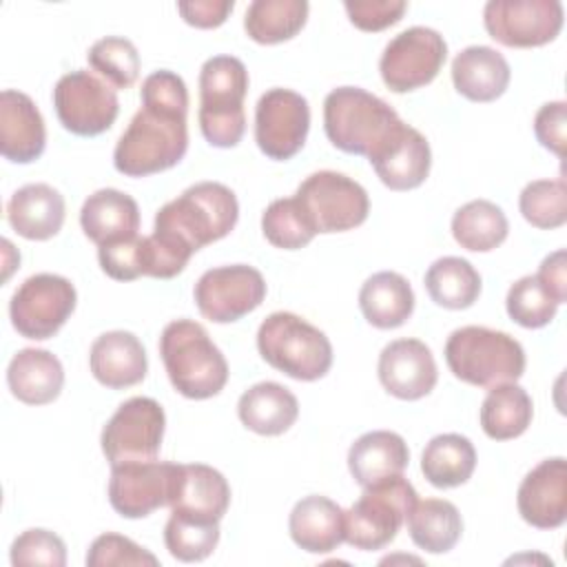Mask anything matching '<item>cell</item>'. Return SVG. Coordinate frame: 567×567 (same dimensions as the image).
<instances>
[{
    "label": "cell",
    "mask_w": 567,
    "mask_h": 567,
    "mask_svg": "<svg viewBox=\"0 0 567 567\" xmlns=\"http://www.w3.org/2000/svg\"><path fill=\"white\" fill-rule=\"evenodd\" d=\"M142 109L115 144L113 166L126 177H146L182 162L188 148V91L184 80L159 69L142 82Z\"/></svg>",
    "instance_id": "cell-1"
},
{
    "label": "cell",
    "mask_w": 567,
    "mask_h": 567,
    "mask_svg": "<svg viewBox=\"0 0 567 567\" xmlns=\"http://www.w3.org/2000/svg\"><path fill=\"white\" fill-rule=\"evenodd\" d=\"M239 219L235 193L219 182H199L164 204L155 215V235L195 255L224 239Z\"/></svg>",
    "instance_id": "cell-2"
},
{
    "label": "cell",
    "mask_w": 567,
    "mask_h": 567,
    "mask_svg": "<svg viewBox=\"0 0 567 567\" xmlns=\"http://www.w3.org/2000/svg\"><path fill=\"white\" fill-rule=\"evenodd\" d=\"M159 354L171 385L186 399H210L228 381V363L206 328L193 319H175L164 326Z\"/></svg>",
    "instance_id": "cell-3"
},
{
    "label": "cell",
    "mask_w": 567,
    "mask_h": 567,
    "mask_svg": "<svg viewBox=\"0 0 567 567\" xmlns=\"http://www.w3.org/2000/svg\"><path fill=\"white\" fill-rule=\"evenodd\" d=\"M445 361L456 379L476 388L516 383L525 372L523 346L485 326L456 328L445 341Z\"/></svg>",
    "instance_id": "cell-4"
},
{
    "label": "cell",
    "mask_w": 567,
    "mask_h": 567,
    "mask_svg": "<svg viewBox=\"0 0 567 567\" xmlns=\"http://www.w3.org/2000/svg\"><path fill=\"white\" fill-rule=\"evenodd\" d=\"M248 71L235 55H215L199 71V128L210 146L233 148L246 133Z\"/></svg>",
    "instance_id": "cell-5"
},
{
    "label": "cell",
    "mask_w": 567,
    "mask_h": 567,
    "mask_svg": "<svg viewBox=\"0 0 567 567\" xmlns=\"http://www.w3.org/2000/svg\"><path fill=\"white\" fill-rule=\"evenodd\" d=\"M257 350L275 370L297 381H317L332 365L330 339L295 312H272L257 330Z\"/></svg>",
    "instance_id": "cell-6"
},
{
    "label": "cell",
    "mask_w": 567,
    "mask_h": 567,
    "mask_svg": "<svg viewBox=\"0 0 567 567\" xmlns=\"http://www.w3.org/2000/svg\"><path fill=\"white\" fill-rule=\"evenodd\" d=\"M401 122L399 113L359 86L332 89L323 100V128L332 146L350 155H370Z\"/></svg>",
    "instance_id": "cell-7"
},
{
    "label": "cell",
    "mask_w": 567,
    "mask_h": 567,
    "mask_svg": "<svg viewBox=\"0 0 567 567\" xmlns=\"http://www.w3.org/2000/svg\"><path fill=\"white\" fill-rule=\"evenodd\" d=\"M416 498V489L403 474L363 487L343 516L346 543L361 551L383 549L396 538Z\"/></svg>",
    "instance_id": "cell-8"
},
{
    "label": "cell",
    "mask_w": 567,
    "mask_h": 567,
    "mask_svg": "<svg viewBox=\"0 0 567 567\" xmlns=\"http://www.w3.org/2000/svg\"><path fill=\"white\" fill-rule=\"evenodd\" d=\"M317 233H346L361 226L370 213L365 188L337 171H317L308 175L297 193Z\"/></svg>",
    "instance_id": "cell-9"
},
{
    "label": "cell",
    "mask_w": 567,
    "mask_h": 567,
    "mask_svg": "<svg viewBox=\"0 0 567 567\" xmlns=\"http://www.w3.org/2000/svg\"><path fill=\"white\" fill-rule=\"evenodd\" d=\"M75 301V286L66 277L53 272L31 275L11 297V326L24 339H51L73 315Z\"/></svg>",
    "instance_id": "cell-10"
},
{
    "label": "cell",
    "mask_w": 567,
    "mask_h": 567,
    "mask_svg": "<svg viewBox=\"0 0 567 567\" xmlns=\"http://www.w3.org/2000/svg\"><path fill=\"white\" fill-rule=\"evenodd\" d=\"M166 427L164 408L151 396L124 401L102 430V452L113 465L155 461Z\"/></svg>",
    "instance_id": "cell-11"
},
{
    "label": "cell",
    "mask_w": 567,
    "mask_h": 567,
    "mask_svg": "<svg viewBox=\"0 0 567 567\" xmlns=\"http://www.w3.org/2000/svg\"><path fill=\"white\" fill-rule=\"evenodd\" d=\"M53 106L60 124L82 137L109 131L120 113L117 89L84 69L64 73L58 80Z\"/></svg>",
    "instance_id": "cell-12"
},
{
    "label": "cell",
    "mask_w": 567,
    "mask_h": 567,
    "mask_svg": "<svg viewBox=\"0 0 567 567\" xmlns=\"http://www.w3.org/2000/svg\"><path fill=\"white\" fill-rule=\"evenodd\" d=\"M445 58L447 44L439 31L410 27L385 44L379 60L381 80L394 93L416 91L439 75Z\"/></svg>",
    "instance_id": "cell-13"
},
{
    "label": "cell",
    "mask_w": 567,
    "mask_h": 567,
    "mask_svg": "<svg viewBox=\"0 0 567 567\" xmlns=\"http://www.w3.org/2000/svg\"><path fill=\"white\" fill-rule=\"evenodd\" d=\"M563 20L558 0H489L483 9L489 38L512 49H532L556 40Z\"/></svg>",
    "instance_id": "cell-14"
},
{
    "label": "cell",
    "mask_w": 567,
    "mask_h": 567,
    "mask_svg": "<svg viewBox=\"0 0 567 567\" xmlns=\"http://www.w3.org/2000/svg\"><path fill=\"white\" fill-rule=\"evenodd\" d=\"M308 100L290 89H268L255 106V142L259 151L277 162L295 157L308 137Z\"/></svg>",
    "instance_id": "cell-15"
},
{
    "label": "cell",
    "mask_w": 567,
    "mask_h": 567,
    "mask_svg": "<svg viewBox=\"0 0 567 567\" xmlns=\"http://www.w3.org/2000/svg\"><path fill=\"white\" fill-rule=\"evenodd\" d=\"M193 295L204 319L233 323L261 306L266 299V281L252 266H219L197 279Z\"/></svg>",
    "instance_id": "cell-16"
},
{
    "label": "cell",
    "mask_w": 567,
    "mask_h": 567,
    "mask_svg": "<svg viewBox=\"0 0 567 567\" xmlns=\"http://www.w3.org/2000/svg\"><path fill=\"white\" fill-rule=\"evenodd\" d=\"M179 476V463L140 461L111 467L109 501L124 518H144L171 505Z\"/></svg>",
    "instance_id": "cell-17"
},
{
    "label": "cell",
    "mask_w": 567,
    "mask_h": 567,
    "mask_svg": "<svg viewBox=\"0 0 567 567\" xmlns=\"http://www.w3.org/2000/svg\"><path fill=\"white\" fill-rule=\"evenodd\" d=\"M368 159L383 186L390 190H412L427 179L432 151L425 135L401 120Z\"/></svg>",
    "instance_id": "cell-18"
},
{
    "label": "cell",
    "mask_w": 567,
    "mask_h": 567,
    "mask_svg": "<svg viewBox=\"0 0 567 567\" xmlns=\"http://www.w3.org/2000/svg\"><path fill=\"white\" fill-rule=\"evenodd\" d=\"M377 370L385 392L401 401L427 396L439 381L436 361L419 339L390 341L379 354Z\"/></svg>",
    "instance_id": "cell-19"
},
{
    "label": "cell",
    "mask_w": 567,
    "mask_h": 567,
    "mask_svg": "<svg viewBox=\"0 0 567 567\" xmlns=\"http://www.w3.org/2000/svg\"><path fill=\"white\" fill-rule=\"evenodd\" d=\"M516 505L520 518L538 529H556L567 520V461L563 456L540 461L523 478Z\"/></svg>",
    "instance_id": "cell-20"
},
{
    "label": "cell",
    "mask_w": 567,
    "mask_h": 567,
    "mask_svg": "<svg viewBox=\"0 0 567 567\" xmlns=\"http://www.w3.org/2000/svg\"><path fill=\"white\" fill-rule=\"evenodd\" d=\"M47 146V128L35 102L13 89L0 93V151L13 164L35 162Z\"/></svg>",
    "instance_id": "cell-21"
},
{
    "label": "cell",
    "mask_w": 567,
    "mask_h": 567,
    "mask_svg": "<svg viewBox=\"0 0 567 567\" xmlns=\"http://www.w3.org/2000/svg\"><path fill=\"white\" fill-rule=\"evenodd\" d=\"M89 365L95 381L111 390L137 385L148 370L142 341L126 330H111L100 334L91 346Z\"/></svg>",
    "instance_id": "cell-22"
},
{
    "label": "cell",
    "mask_w": 567,
    "mask_h": 567,
    "mask_svg": "<svg viewBox=\"0 0 567 567\" xmlns=\"http://www.w3.org/2000/svg\"><path fill=\"white\" fill-rule=\"evenodd\" d=\"M346 512L328 496L310 494L295 503L288 529L297 547L308 554H328L346 540Z\"/></svg>",
    "instance_id": "cell-23"
},
{
    "label": "cell",
    "mask_w": 567,
    "mask_h": 567,
    "mask_svg": "<svg viewBox=\"0 0 567 567\" xmlns=\"http://www.w3.org/2000/svg\"><path fill=\"white\" fill-rule=\"evenodd\" d=\"M230 505V485L224 474L204 463H179L171 512L204 520H221Z\"/></svg>",
    "instance_id": "cell-24"
},
{
    "label": "cell",
    "mask_w": 567,
    "mask_h": 567,
    "mask_svg": "<svg viewBox=\"0 0 567 567\" xmlns=\"http://www.w3.org/2000/svg\"><path fill=\"white\" fill-rule=\"evenodd\" d=\"M64 197L49 184H27L18 188L7 204L11 228L31 241L55 237L64 224Z\"/></svg>",
    "instance_id": "cell-25"
},
{
    "label": "cell",
    "mask_w": 567,
    "mask_h": 567,
    "mask_svg": "<svg viewBox=\"0 0 567 567\" xmlns=\"http://www.w3.org/2000/svg\"><path fill=\"white\" fill-rule=\"evenodd\" d=\"M80 226L97 246L135 237L140 230L137 202L117 188H100L84 199Z\"/></svg>",
    "instance_id": "cell-26"
},
{
    "label": "cell",
    "mask_w": 567,
    "mask_h": 567,
    "mask_svg": "<svg viewBox=\"0 0 567 567\" xmlns=\"http://www.w3.org/2000/svg\"><path fill=\"white\" fill-rule=\"evenodd\" d=\"M509 64L492 47L474 44L452 60L454 89L472 102H494L509 86Z\"/></svg>",
    "instance_id": "cell-27"
},
{
    "label": "cell",
    "mask_w": 567,
    "mask_h": 567,
    "mask_svg": "<svg viewBox=\"0 0 567 567\" xmlns=\"http://www.w3.org/2000/svg\"><path fill=\"white\" fill-rule=\"evenodd\" d=\"M11 394L27 405H47L55 401L64 385L60 359L42 348H24L13 354L7 368Z\"/></svg>",
    "instance_id": "cell-28"
},
{
    "label": "cell",
    "mask_w": 567,
    "mask_h": 567,
    "mask_svg": "<svg viewBox=\"0 0 567 567\" xmlns=\"http://www.w3.org/2000/svg\"><path fill=\"white\" fill-rule=\"evenodd\" d=\"M410 463V450L401 434L390 430H372L361 434L348 452V467L352 478L361 485L403 474Z\"/></svg>",
    "instance_id": "cell-29"
},
{
    "label": "cell",
    "mask_w": 567,
    "mask_h": 567,
    "mask_svg": "<svg viewBox=\"0 0 567 567\" xmlns=\"http://www.w3.org/2000/svg\"><path fill=\"white\" fill-rule=\"evenodd\" d=\"M244 427L261 436H279L290 430L299 416L297 396L275 381H261L248 388L237 403Z\"/></svg>",
    "instance_id": "cell-30"
},
{
    "label": "cell",
    "mask_w": 567,
    "mask_h": 567,
    "mask_svg": "<svg viewBox=\"0 0 567 567\" xmlns=\"http://www.w3.org/2000/svg\"><path fill=\"white\" fill-rule=\"evenodd\" d=\"M359 308L370 326L379 330L399 328L414 312L412 286L399 272H374L359 290Z\"/></svg>",
    "instance_id": "cell-31"
},
{
    "label": "cell",
    "mask_w": 567,
    "mask_h": 567,
    "mask_svg": "<svg viewBox=\"0 0 567 567\" xmlns=\"http://www.w3.org/2000/svg\"><path fill=\"white\" fill-rule=\"evenodd\" d=\"M405 525L412 543L430 554L450 551L463 534V518L456 505L445 498H416Z\"/></svg>",
    "instance_id": "cell-32"
},
{
    "label": "cell",
    "mask_w": 567,
    "mask_h": 567,
    "mask_svg": "<svg viewBox=\"0 0 567 567\" xmlns=\"http://www.w3.org/2000/svg\"><path fill=\"white\" fill-rule=\"evenodd\" d=\"M476 467V450L463 434H439L421 454V472L439 489L458 487L470 481Z\"/></svg>",
    "instance_id": "cell-33"
},
{
    "label": "cell",
    "mask_w": 567,
    "mask_h": 567,
    "mask_svg": "<svg viewBox=\"0 0 567 567\" xmlns=\"http://www.w3.org/2000/svg\"><path fill=\"white\" fill-rule=\"evenodd\" d=\"M534 416L529 394L516 383H501L489 388L481 403V427L494 441H509L520 436Z\"/></svg>",
    "instance_id": "cell-34"
},
{
    "label": "cell",
    "mask_w": 567,
    "mask_h": 567,
    "mask_svg": "<svg viewBox=\"0 0 567 567\" xmlns=\"http://www.w3.org/2000/svg\"><path fill=\"white\" fill-rule=\"evenodd\" d=\"M306 0H255L244 16V29L259 44H279L292 40L308 20Z\"/></svg>",
    "instance_id": "cell-35"
},
{
    "label": "cell",
    "mask_w": 567,
    "mask_h": 567,
    "mask_svg": "<svg viewBox=\"0 0 567 567\" xmlns=\"http://www.w3.org/2000/svg\"><path fill=\"white\" fill-rule=\"evenodd\" d=\"M430 299L447 310H465L481 295V275L463 257H441L425 272Z\"/></svg>",
    "instance_id": "cell-36"
},
{
    "label": "cell",
    "mask_w": 567,
    "mask_h": 567,
    "mask_svg": "<svg viewBox=\"0 0 567 567\" xmlns=\"http://www.w3.org/2000/svg\"><path fill=\"white\" fill-rule=\"evenodd\" d=\"M509 233L507 217L501 206L489 199L463 204L452 217V235L456 244L472 252H489L498 248Z\"/></svg>",
    "instance_id": "cell-37"
},
{
    "label": "cell",
    "mask_w": 567,
    "mask_h": 567,
    "mask_svg": "<svg viewBox=\"0 0 567 567\" xmlns=\"http://www.w3.org/2000/svg\"><path fill=\"white\" fill-rule=\"evenodd\" d=\"M164 543L168 554L182 563L204 560L219 543V523L171 512L164 527Z\"/></svg>",
    "instance_id": "cell-38"
},
{
    "label": "cell",
    "mask_w": 567,
    "mask_h": 567,
    "mask_svg": "<svg viewBox=\"0 0 567 567\" xmlns=\"http://www.w3.org/2000/svg\"><path fill=\"white\" fill-rule=\"evenodd\" d=\"M261 230L275 248L284 250L303 248L317 235L297 197L270 202L261 215Z\"/></svg>",
    "instance_id": "cell-39"
},
{
    "label": "cell",
    "mask_w": 567,
    "mask_h": 567,
    "mask_svg": "<svg viewBox=\"0 0 567 567\" xmlns=\"http://www.w3.org/2000/svg\"><path fill=\"white\" fill-rule=\"evenodd\" d=\"M520 215L540 230L560 228L567 221V186L565 179H534L518 197Z\"/></svg>",
    "instance_id": "cell-40"
},
{
    "label": "cell",
    "mask_w": 567,
    "mask_h": 567,
    "mask_svg": "<svg viewBox=\"0 0 567 567\" xmlns=\"http://www.w3.org/2000/svg\"><path fill=\"white\" fill-rule=\"evenodd\" d=\"M86 58L95 75L115 89L133 86L140 75V53L126 38L106 35L89 49Z\"/></svg>",
    "instance_id": "cell-41"
},
{
    "label": "cell",
    "mask_w": 567,
    "mask_h": 567,
    "mask_svg": "<svg viewBox=\"0 0 567 567\" xmlns=\"http://www.w3.org/2000/svg\"><path fill=\"white\" fill-rule=\"evenodd\" d=\"M507 315L523 328H543L547 326L558 310L554 297L543 288L536 275L520 277L507 290L505 299Z\"/></svg>",
    "instance_id": "cell-42"
},
{
    "label": "cell",
    "mask_w": 567,
    "mask_h": 567,
    "mask_svg": "<svg viewBox=\"0 0 567 567\" xmlns=\"http://www.w3.org/2000/svg\"><path fill=\"white\" fill-rule=\"evenodd\" d=\"M11 563L18 565H47L64 567L66 565V545L64 540L49 529H27L11 545Z\"/></svg>",
    "instance_id": "cell-43"
},
{
    "label": "cell",
    "mask_w": 567,
    "mask_h": 567,
    "mask_svg": "<svg viewBox=\"0 0 567 567\" xmlns=\"http://www.w3.org/2000/svg\"><path fill=\"white\" fill-rule=\"evenodd\" d=\"M159 560L142 545L133 543L126 536L106 532L97 536L89 551H86V565L89 567H111V565H151L155 567Z\"/></svg>",
    "instance_id": "cell-44"
},
{
    "label": "cell",
    "mask_w": 567,
    "mask_h": 567,
    "mask_svg": "<svg viewBox=\"0 0 567 567\" xmlns=\"http://www.w3.org/2000/svg\"><path fill=\"white\" fill-rule=\"evenodd\" d=\"M102 270L115 281H133L144 275V237L135 235L122 241L97 246Z\"/></svg>",
    "instance_id": "cell-45"
},
{
    "label": "cell",
    "mask_w": 567,
    "mask_h": 567,
    "mask_svg": "<svg viewBox=\"0 0 567 567\" xmlns=\"http://www.w3.org/2000/svg\"><path fill=\"white\" fill-rule=\"evenodd\" d=\"M343 9L350 18V22L361 29V31H383L392 24H396L405 9L408 2L403 0H348L343 2Z\"/></svg>",
    "instance_id": "cell-46"
},
{
    "label": "cell",
    "mask_w": 567,
    "mask_h": 567,
    "mask_svg": "<svg viewBox=\"0 0 567 567\" xmlns=\"http://www.w3.org/2000/svg\"><path fill=\"white\" fill-rule=\"evenodd\" d=\"M534 135L547 151L565 157L567 142V104L563 100L547 102L534 117Z\"/></svg>",
    "instance_id": "cell-47"
},
{
    "label": "cell",
    "mask_w": 567,
    "mask_h": 567,
    "mask_svg": "<svg viewBox=\"0 0 567 567\" xmlns=\"http://www.w3.org/2000/svg\"><path fill=\"white\" fill-rule=\"evenodd\" d=\"M233 0H190L177 2V11L186 24L197 29H215L226 22L228 13L233 11Z\"/></svg>",
    "instance_id": "cell-48"
},
{
    "label": "cell",
    "mask_w": 567,
    "mask_h": 567,
    "mask_svg": "<svg viewBox=\"0 0 567 567\" xmlns=\"http://www.w3.org/2000/svg\"><path fill=\"white\" fill-rule=\"evenodd\" d=\"M567 255L565 250H556L547 255L536 272L543 288L554 297V301L560 306L567 301Z\"/></svg>",
    "instance_id": "cell-49"
}]
</instances>
